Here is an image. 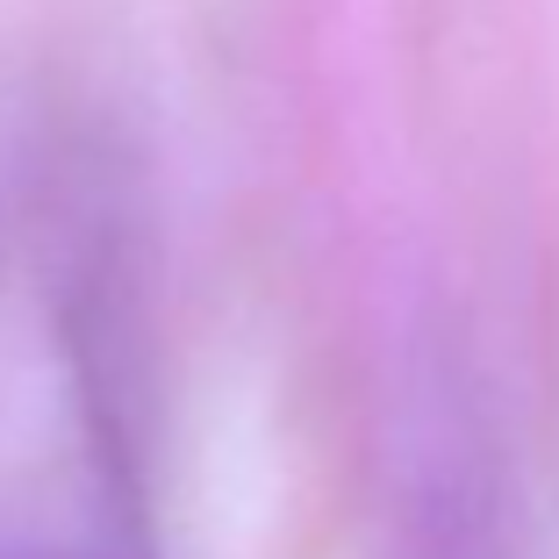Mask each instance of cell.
Here are the masks:
<instances>
[{"label": "cell", "mask_w": 559, "mask_h": 559, "mask_svg": "<svg viewBox=\"0 0 559 559\" xmlns=\"http://www.w3.org/2000/svg\"><path fill=\"white\" fill-rule=\"evenodd\" d=\"M0 559H158L122 237L80 165L0 187Z\"/></svg>", "instance_id": "cell-1"}, {"label": "cell", "mask_w": 559, "mask_h": 559, "mask_svg": "<svg viewBox=\"0 0 559 559\" xmlns=\"http://www.w3.org/2000/svg\"><path fill=\"white\" fill-rule=\"evenodd\" d=\"M395 559H502V495L480 452V424L452 388L424 402L409 438V488H402Z\"/></svg>", "instance_id": "cell-2"}]
</instances>
